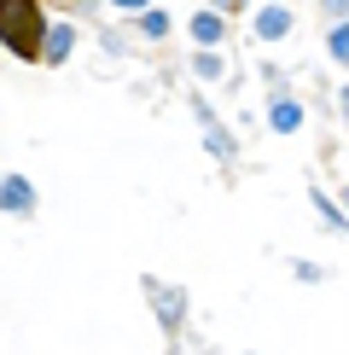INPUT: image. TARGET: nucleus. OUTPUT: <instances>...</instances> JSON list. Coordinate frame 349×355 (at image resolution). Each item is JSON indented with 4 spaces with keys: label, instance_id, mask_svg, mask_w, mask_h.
I'll return each mask as SVG.
<instances>
[{
    "label": "nucleus",
    "instance_id": "20e7f679",
    "mask_svg": "<svg viewBox=\"0 0 349 355\" xmlns=\"http://www.w3.org/2000/svg\"><path fill=\"white\" fill-rule=\"evenodd\" d=\"M0 198H6V216H29V210H35V187H29L24 175H6Z\"/></svg>",
    "mask_w": 349,
    "mask_h": 355
},
{
    "label": "nucleus",
    "instance_id": "f8f14e48",
    "mask_svg": "<svg viewBox=\"0 0 349 355\" xmlns=\"http://www.w3.org/2000/svg\"><path fill=\"white\" fill-rule=\"evenodd\" d=\"M140 29L145 35H169V12H140Z\"/></svg>",
    "mask_w": 349,
    "mask_h": 355
},
{
    "label": "nucleus",
    "instance_id": "7ed1b4c3",
    "mask_svg": "<svg viewBox=\"0 0 349 355\" xmlns=\"http://www.w3.org/2000/svg\"><path fill=\"white\" fill-rule=\"evenodd\" d=\"M193 111H198V123H204V146H210V152H215V157H222V164H233V157H239V146H233V135H227V128H222V123H215V116H210V111H204V99H198V105H193Z\"/></svg>",
    "mask_w": 349,
    "mask_h": 355
},
{
    "label": "nucleus",
    "instance_id": "2eb2a0df",
    "mask_svg": "<svg viewBox=\"0 0 349 355\" xmlns=\"http://www.w3.org/2000/svg\"><path fill=\"white\" fill-rule=\"evenodd\" d=\"M116 6H123V12H145V0H116Z\"/></svg>",
    "mask_w": 349,
    "mask_h": 355
},
{
    "label": "nucleus",
    "instance_id": "9d476101",
    "mask_svg": "<svg viewBox=\"0 0 349 355\" xmlns=\"http://www.w3.org/2000/svg\"><path fill=\"white\" fill-rule=\"evenodd\" d=\"M193 70H198L204 82H215V76H222V58H215V47H198V58H193Z\"/></svg>",
    "mask_w": 349,
    "mask_h": 355
},
{
    "label": "nucleus",
    "instance_id": "0eeeda50",
    "mask_svg": "<svg viewBox=\"0 0 349 355\" xmlns=\"http://www.w3.org/2000/svg\"><path fill=\"white\" fill-rule=\"evenodd\" d=\"M268 123L280 128V135H297V128H303V105H297V99H274Z\"/></svg>",
    "mask_w": 349,
    "mask_h": 355
},
{
    "label": "nucleus",
    "instance_id": "4468645a",
    "mask_svg": "<svg viewBox=\"0 0 349 355\" xmlns=\"http://www.w3.org/2000/svg\"><path fill=\"white\" fill-rule=\"evenodd\" d=\"M210 6H222V12H239V6H244V0H210Z\"/></svg>",
    "mask_w": 349,
    "mask_h": 355
},
{
    "label": "nucleus",
    "instance_id": "1a4fd4ad",
    "mask_svg": "<svg viewBox=\"0 0 349 355\" xmlns=\"http://www.w3.org/2000/svg\"><path fill=\"white\" fill-rule=\"evenodd\" d=\"M193 41H204V47H215V41H222V6L193 18Z\"/></svg>",
    "mask_w": 349,
    "mask_h": 355
},
{
    "label": "nucleus",
    "instance_id": "dca6fc26",
    "mask_svg": "<svg viewBox=\"0 0 349 355\" xmlns=\"http://www.w3.org/2000/svg\"><path fill=\"white\" fill-rule=\"evenodd\" d=\"M338 105H343V123H349V87H343V94H338Z\"/></svg>",
    "mask_w": 349,
    "mask_h": 355
},
{
    "label": "nucleus",
    "instance_id": "39448f33",
    "mask_svg": "<svg viewBox=\"0 0 349 355\" xmlns=\"http://www.w3.org/2000/svg\"><path fill=\"white\" fill-rule=\"evenodd\" d=\"M256 35H262V41H280V35H291V12L280 6V0H268V6L256 12Z\"/></svg>",
    "mask_w": 349,
    "mask_h": 355
},
{
    "label": "nucleus",
    "instance_id": "ddd939ff",
    "mask_svg": "<svg viewBox=\"0 0 349 355\" xmlns=\"http://www.w3.org/2000/svg\"><path fill=\"white\" fill-rule=\"evenodd\" d=\"M320 6H326L332 18H343V12H349V0H320Z\"/></svg>",
    "mask_w": 349,
    "mask_h": 355
},
{
    "label": "nucleus",
    "instance_id": "f03ea898",
    "mask_svg": "<svg viewBox=\"0 0 349 355\" xmlns=\"http://www.w3.org/2000/svg\"><path fill=\"white\" fill-rule=\"evenodd\" d=\"M145 291H152V309H157V320H163V332H181L186 291H181V286H157V279H145Z\"/></svg>",
    "mask_w": 349,
    "mask_h": 355
},
{
    "label": "nucleus",
    "instance_id": "423d86ee",
    "mask_svg": "<svg viewBox=\"0 0 349 355\" xmlns=\"http://www.w3.org/2000/svg\"><path fill=\"white\" fill-rule=\"evenodd\" d=\"M70 47H76V29H70V24H53V29H47V47H41V64H64Z\"/></svg>",
    "mask_w": 349,
    "mask_h": 355
},
{
    "label": "nucleus",
    "instance_id": "9b49d317",
    "mask_svg": "<svg viewBox=\"0 0 349 355\" xmlns=\"http://www.w3.org/2000/svg\"><path fill=\"white\" fill-rule=\"evenodd\" d=\"M326 53L338 58V64H349V24H338V29L326 35Z\"/></svg>",
    "mask_w": 349,
    "mask_h": 355
},
{
    "label": "nucleus",
    "instance_id": "f257e3e1",
    "mask_svg": "<svg viewBox=\"0 0 349 355\" xmlns=\"http://www.w3.org/2000/svg\"><path fill=\"white\" fill-rule=\"evenodd\" d=\"M0 41L12 58H41L47 47V24H41L35 0H0Z\"/></svg>",
    "mask_w": 349,
    "mask_h": 355
},
{
    "label": "nucleus",
    "instance_id": "6e6552de",
    "mask_svg": "<svg viewBox=\"0 0 349 355\" xmlns=\"http://www.w3.org/2000/svg\"><path fill=\"white\" fill-rule=\"evenodd\" d=\"M309 204H314V210H320V221H326V233H349V216H343L338 204L326 198V192H309Z\"/></svg>",
    "mask_w": 349,
    "mask_h": 355
}]
</instances>
